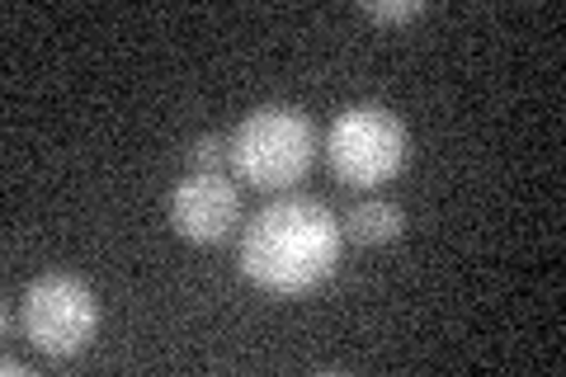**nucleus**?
<instances>
[{"label":"nucleus","mask_w":566,"mask_h":377,"mask_svg":"<svg viewBox=\"0 0 566 377\" xmlns=\"http://www.w3.org/2000/svg\"><path fill=\"white\" fill-rule=\"evenodd\" d=\"M241 222V189L232 175L203 170L185 175L170 189V227L180 231L189 245H218L232 237V227Z\"/></svg>","instance_id":"5"},{"label":"nucleus","mask_w":566,"mask_h":377,"mask_svg":"<svg viewBox=\"0 0 566 377\" xmlns=\"http://www.w3.org/2000/svg\"><path fill=\"white\" fill-rule=\"evenodd\" d=\"M316 123L297 104H260L227 137V166L245 189H293L316 160Z\"/></svg>","instance_id":"2"},{"label":"nucleus","mask_w":566,"mask_h":377,"mask_svg":"<svg viewBox=\"0 0 566 377\" xmlns=\"http://www.w3.org/2000/svg\"><path fill=\"white\" fill-rule=\"evenodd\" d=\"M185 160H189V170H193V175L222 170V166H227V137H212V133L193 137V142H189V151H185Z\"/></svg>","instance_id":"7"},{"label":"nucleus","mask_w":566,"mask_h":377,"mask_svg":"<svg viewBox=\"0 0 566 377\" xmlns=\"http://www.w3.org/2000/svg\"><path fill=\"white\" fill-rule=\"evenodd\" d=\"M340 245V218L322 199H274L245 222L237 264L260 293L303 297L335 274Z\"/></svg>","instance_id":"1"},{"label":"nucleus","mask_w":566,"mask_h":377,"mask_svg":"<svg viewBox=\"0 0 566 377\" xmlns=\"http://www.w3.org/2000/svg\"><path fill=\"white\" fill-rule=\"evenodd\" d=\"M340 231L354 245H392L406 231V212L392 199H364L340 218Z\"/></svg>","instance_id":"6"},{"label":"nucleus","mask_w":566,"mask_h":377,"mask_svg":"<svg viewBox=\"0 0 566 377\" xmlns=\"http://www.w3.org/2000/svg\"><path fill=\"white\" fill-rule=\"evenodd\" d=\"M359 14H368V20H378V24H411L424 14L420 0H401V6H359Z\"/></svg>","instance_id":"8"},{"label":"nucleus","mask_w":566,"mask_h":377,"mask_svg":"<svg viewBox=\"0 0 566 377\" xmlns=\"http://www.w3.org/2000/svg\"><path fill=\"white\" fill-rule=\"evenodd\" d=\"M99 335V297L76 274H43L24 293V339L43 358H76Z\"/></svg>","instance_id":"4"},{"label":"nucleus","mask_w":566,"mask_h":377,"mask_svg":"<svg viewBox=\"0 0 566 377\" xmlns=\"http://www.w3.org/2000/svg\"><path fill=\"white\" fill-rule=\"evenodd\" d=\"M411 160V133L382 104H349L326 128V166L345 189H382Z\"/></svg>","instance_id":"3"}]
</instances>
